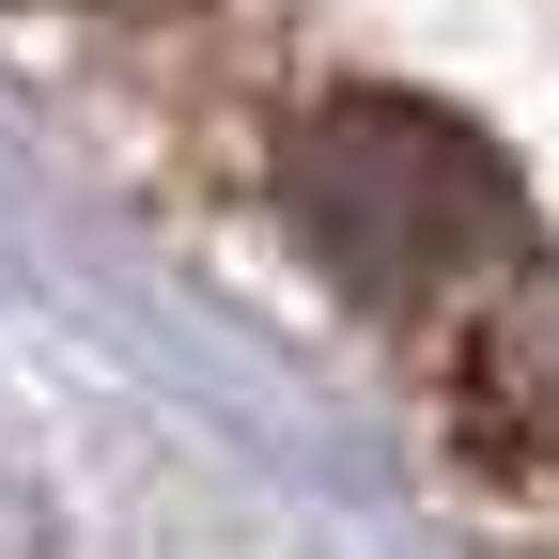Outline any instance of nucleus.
Listing matches in <instances>:
<instances>
[{
    "label": "nucleus",
    "instance_id": "2",
    "mask_svg": "<svg viewBox=\"0 0 559 559\" xmlns=\"http://www.w3.org/2000/svg\"><path fill=\"white\" fill-rule=\"evenodd\" d=\"M481 404L513 419V436L559 466V249L498 280V311H481Z\"/></svg>",
    "mask_w": 559,
    "mask_h": 559
},
{
    "label": "nucleus",
    "instance_id": "1",
    "mask_svg": "<svg viewBox=\"0 0 559 559\" xmlns=\"http://www.w3.org/2000/svg\"><path fill=\"white\" fill-rule=\"evenodd\" d=\"M280 202H296L311 264L373 311H436L466 280L528 264V187L513 156L436 94H326L280 140Z\"/></svg>",
    "mask_w": 559,
    "mask_h": 559
}]
</instances>
